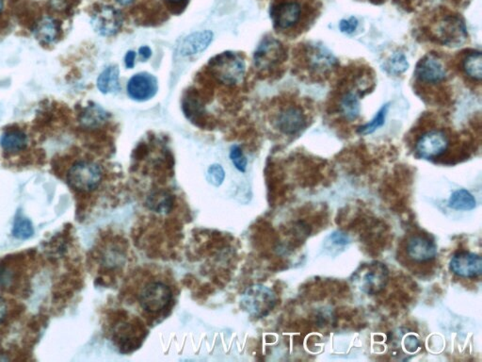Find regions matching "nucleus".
<instances>
[{
  "label": "nucleus",
  "mask_w": 482,
  "mask_h": 362,
  "mask_svg": "<svg viewBox=\"0 0 482 362\" xmlns=\"http://www.w3.org/2000/svg\"><path fill=\"white\" fill-rule=\"evenodd\" d=\"M108 112L105 110L102 109L100 106L93 104V105L88 106L82 112L80 123L84 128H95L103 125L108 120Z\"/></svg>",
  "instance_id": "b1692460"
},
{
  "label": "nucleus",
  "mask_w": 482,
  "mask_h": 362,
  "mask_svg": "<svg viewBox=\"0 0 482 362\" xmlns=\"http://www.w3.org/2000/svg\"><path fill=\"white\" fill-rule=\"evenodd\" d=\"M449 146V138L443 130H430L417 142L416 151L420 158L426 160L436 159L444 154Z\"/></svg>",
  "instance_id": "0eeeda50"
},
{
  "label": "nucleus",
  "mask_w": 482,
  "mask_h": 362,
  "mask_svg": "<svg viewBox=\"0 0 482 362\" xmlns=\"http://www.w3.org/2000/svg\"><path fill=\"white\" fill-rule=\"evenodd\" d=\"M124 17L119 10L112 6H102L92 16L93 29L101 36H114L120 31Z\"/></svg>",
  "instance_id": "1a4fd4ad"
},
{
  "label": "nucleus",
  "mask_w": 482,
  "mask_h": 362,
  "mask_svg": "<svg viewBox=\"0 0 482 362\" xmlns=\"http://www.w3.org/2000/svg\"><path fill=\"white\" fill-rule=\"evenodd\" d=\"M285 55V50L281 42L273 37H267L262 40L254 51V66L261 71L270 70L279 66Z\"/></svg>",
  "instance_id": "423d86ee"
},
{
  "label": "nucleus",
  "mask_w": 482,
  "mask_h": 362,
  "mask_svg": "<svg viewBox=\"0 0 482 362\" xmlns=\"http://www.w3.org/2000/svg\"><path fill=\"white\" fill-rule=\"evenodd\" d=\"M128 96L133 100L143 102L157 95L159 83L157 77L146 72L134 75L127 83Z\"/></svg>",
  "instance_id": "4468645a"
},
{
  "label": "nucleus",
  "mask_w": 482,
  "mask_h": 362,
  "mask_svg": "<svg viewBox=\"0 0 482 362\" xmlns=\"http://www.w3.org/2000/svg\"><path fill=\"white\" fill-rule=\"evenodd\" d=\"M59 33H60V27L57 21L51 17L42 18L34 29L36 38L45 44H51L56 41Z\"/></svg>",
  "instance_id": "5701e85b"
},
{
  "label": "nucleus",
  "mask_w": 482,
  "mask_h": 362,
  "mask_svg": "<svg viewBox=\"0 0 482 362\" xmlns=\"http://www.w3.org/2000/svg\"><path fill=\"white\" fill-rule=\"evenodd\" d=\"M212 40V31H202L194 32V33L187 36L180 43L178 47V53L183 57L196 55L210 47Z\"/></svg>",
  "instance_id": "f3484780"
},
{
  "label": "nucleus",
  "mask_w": 482,
  "mask_h": 362,
  "mask_svg": "<svg viewBox=\"0 0 482 362\" xmlns=\"http://www.w3.org/2000/svg\"><path fill=\"white\" fill-rule=\"evenodd\" d=\"M26 144L28 137L21 130H8L0 137V146L8 153L22 151Z\"/></svg>",
  "instance_id": "412c9836"
},
{
  "label": "nucleus",
  "mask_w": 482,
  "mask_h": 362,
  "mask_svg": "<svg viewBox=\"0 0 482 362\" xmlns=\"http://www.w3.org/2000/svg\"><path fill=\"white\" fill-rule=\"evenodd\" d=\"M462 69L465 74L476 82L482 79V55L481 51H472L462 61Z\"/></svg>",
  "instance_id": "a878e982"
},
{
  "label": "nucleus",
  "mask_w": 482,
  "mask_h": 362,
  "mask_svg": "<svg viewBox=\"0 0 482 362\" xmlns=\"http://www.w3.org/2000/svg\"><path fill=\"white\" fill-rule=\"evenodd\" d=\"M167 1L171 2V3H180L182 1H185V0H167Z\"/></svg>",
  "instance_id": "58836bf2"
},
{
  "label": "nucleus",
  "mask_w": 482,
  "mask_h": 362,
  "mask_svg": "<svg viewBox=\"0 0 482 362\" xmlns=\"http://www.w3.org/2000/svg\"><path fill=\"white\" fill-rule=\"evenodd\" d=\"M4 312L3 306L0 305V318L3 317Z\"/></svg>",
  "instance_id": "4c0bfd02"
},
{
  "label": "nucleus",
  "mask_w": 482,
  "mask_h": 362,
  "mask_svg": "<svg viewBox=\"0 0 482 362\" xmlns=\"http://www.w3.org/2000/svg\"><path fill=\"white\" fill-rule=\"evenodd\" d=\"M358 20L355 16H352L349 20H343L340 21L339 29L343 33L352 34L357 29Z\"/></svg>",
  "instance_id": "72a5a7b5"
},
{
  "label": "nucleus",
  "mask_w": 482,
  "mask_h": 362,
  "mask_svg": "<svg viewBox=\"0 0 482 362\" xmlns=\"http://www.w3.org/2000/svg\"><path fill=\"white\" fill-rule=\"evenodd\" d=\"M405 250L410 261L414 264H427L437 256V246L424 235H412L406 241Z\"/></svg>",
  "instance_id": "9b49d317"
},
{
  "label": "nucleus",
  "mask_w": 482,
  "mask_h": 362,
  "mask_svg": "<svg viewBox=\"0 0 482 362\" xmlns=\"http://www.w3.org/2000/svg\"><path fill=\"white\" fill-rule=\"evenodd\" d=\"M139 54H140L141 60L143 61H146L147 60H149L150 58H151L152 56V50L151 48L149 47H141L140 50H139Z\"/></svg>",
  "instance_id": "c9c22d12"
},
{
  "label": "nucleus",
  "mask_w": 482,
  "mask_h": 362,
  "mask_svg": "<svg viewBox=\"0 0 482 362\" xmlns=\"http://www.w3.org/2000/svg\"><path fill=\"white\" fill-rule=\"evenodd\" d=\"M277 296L270 287L256 284L246 289L240 299L242 310L254 318H263L274 310Z\"/></svg>",
  "instance_id": "f03ea898"
},
{
  "label": "nucleus",
  "mask_w": 482,
  "mask_h": 362,
  "mask_svg": "<svg viewBox=\"0 0 482 362\" xmlns=\"http://www.w3.org/2000/svg\"><path fill=\"white\" fill-rule=\"evenodd\" d=\"M350 243V237L346 233L341 232H334L331 233L330 236L326 239L325 248L328 250L336 251V254L339 253V250L346 248Z\"/></svg>",
  "instance_id": "7c9ffc66"
},
{
  "label": "nucleus",
  "mask_w": 482,
  "mask_h": 362,
  "mask_svg": "<svg viewBox=\"0 0 482 362\" xmlns=\"http://www.w3.org/2000/svg\"><path fill=\"white\" fill-rule=\"evenodd\" d=\"M230 160H232L233 165L238 169V171L244 173L247 169L248 160L243 154L242 149L240 146H233L230 149L229 154Z\"/></svg>",
  "instance_id": "2f4dec72"
},
{
  "label": "nucleus",
  "mask_w": 482,
  "mask_h": 362,
  "mask_svg": "<svg viewBox=\"0 0 482 362\" xmlns=\"http://www.w3.org/2000/svg\"><path fill=\"white\" fill-rule=\"evenodd\" d=\"M476 200L467 190L460 189L451 195L449 200V208L456 211H472L476 208Z\"/></svg>",
  "instance_id": "393cba45"
},
{
  "label": "nucleus",
  "mask_w": 482,
  "mask_h": 362,
  "mask_svg": "<svg viewBox=\"0 0 482 362\" xmlns=\"http://www.w3.org/2000/svg\"><path fill=\"white\" fill-rule=\"evenodd\" d=\"M307 118L298 106H286L280 110L274 119V126L288 136L296 135L306 128Z\"/></svg>",
  "instance_id": "6e6552de"
},
{
  "label": "nucleus",
  "mask_w": 482,
  "mask_h": 362,
  "mask_svg": "<svg viewBox=\"0 0 482 362\" xmlns=\"http://www.w3.org/2000/svg\"><path fill=\"white\" fill-rule=\"evenodd\" d=\"M146 203L148 210L164 216L173 210V197L165 190H155L147 195Z\"/></svg>",
  "instance_id": "a211bd4d"
},
{
  "label": "nucleus",
  "mask_w": 482,
  "mask_h": 362,
  "mask_svg": "<svg viewBox=\"0 0 482 362\" xmlns=\"http://www.w3.org/2000/svg\"><path fill=\"white\" fill-rule=\"evenodd\" d=\"M302 5L297 1H286L273 8L272 17L275 28L286 31L296 26L302 17Z\"/></svg>",
  "instance_id": "dca6fc26"
},
{
  "label": "nucleus",
  "mask_w": 482,
  "mask_h": 362,
  "mask_svg": "<svg viewBox=\"0 0 482 362\" xmlns=\"http://www.w3.org/2000/svg\"><path fill=\"white\" fill-rule=\"evenodd\" d=\"M182 107H183L185 115L192 122L195 123V124L198 123L200 126V120H202L203 115H205V110L202 98H200L195 91L186 93L183 99V106Z\"/></svg>",
  "instance_id": "6ab92c4d"
},
{
  "label": "nucleus",
  "mask_w": 482,
  "mask_h": 362,
  "mask_svg": "<svg viewBox=\"0 0 482 362\" xmlns=\"http://www.w3.org/2000/svg\"><path fill=\"white\" fill-rule=\"evenodd\" d=\"M4 2L3 0H0V13H1L2 10H3Z\"/></svg>",
  "instance_id": "ea45409f"
},
{
  "label": "nucleus",
  "mask_w": 482,
  "mask_h": 362,
  "mask_svg": "<svg viewBox=\"0 0 482 362\" xmlns=\"http://www.w3.org/2000/svg\"><path fill=\"white\" fill-rule=\"evenodd\" d=\"M388 111H389V104L387 103L380 109V111L377 112L371 122L358 128V133L361 134V135H368V134L373 133L377 130H379L380 128L384 125Z\"/></svg>",
  "instance_id": "cd10ccee"
},
{
  "label": "nucleus",
  "mask_w": 482,
  "mask_h": 362,
  "mask_svg": "<svg viewBox=\"0 0 482 362\" xmlns=\"http://www.w3.org/2000/svg\"><path fill=\"white\" fill-rule=\"evenodd\" d=\"M118 4L123 7H128L135 3L136 0H115Z\"/></svg>",
  "instance_id": "e433bc0d"
},
{
  "label": "nucleus",
  "mask_w": 482,
  "mask_h": 362,
  "mask_svg": "<svg viewBox=\"0 0 482 362\" xmlns=\"http://www.w3.org/2000/svg\"><path fill=\"white\" fill-rule=\"evenodd\" d=\"M208 69L219 82L237 85L244 79L246 63L240 53L226 51L211 59Z\"/></svg>",
  "instance_id": "f257e3e1"
},
{
  "label": "nucleus",
  "mask_w": 482,
  "mask_h": 362,
  "mask_svg": "<svg viewBox=\"0 0 482 362\" xmlns=\"http://www.w3.org/2000/svg\"><path fill=\"white\" fill-rule=\"evenodd\" d=\"M414 76L420 82L435 85L446 80L447 72L443 61L437 56L428 54L417 63Z\"/></svg>",
  "instance_id": "ddd939ff"
},
{
  "label": "nucleus",
  "mask_w": 482,
  "mask_h": 362,
  "mask_svg": "<svg viewBox=\"0 0 482 362\" xmlns=\"http://www.w3.org/2000/svg\"><path fill=\"white\" fill-rule=\"evenodd\" d=\"M305 53L308 69L317 76L326 75L333 70L337 64L336 58L333 53L322 45H308Z\"/></svg>",
  "instance_id": "2eb2a0df"
},
{
  "label": "nucleus",
  "mask_w": 482,
  "mask_h": 362,
  "mask_svg": "<svg viewBox=\"0 0 482 362\" xmlns=\"http://www.w3.org/2000/svg\"><path fill=\"white\" fill-rule=\"evenodd\" d=\"M224 168L219 165H211L208 171V179L210 183L214 185V186H219L224 181Z\"/></svg>",
  "instance_id": "473e14b6"
},
{
  "label": "nucleus",
  "mask_w": 482,
  "mask_h": 362,
  "mask_svg": "<svg viewBox=\"0 0 482 362\" xmlns=\"http://www.w3.org/2000/svg\"><path fill=\"white\" fill-rule=\"evenodd\" d=\"M398 347H401V349L405 353L414 354L419 350L421 347V342H420L419 338L417 336L416 334L412 333V332H404V333L400 335V338H398Z\"/></svg>",
  "instance_id": "c85d7f7f"
},
{
  "label": "nucleus",
  "mask_w": 482,
  "mask_h": 362,
  "mask_svg": "<svg viewBox=\"0 0 482 362\" xmlns=\"http://www.w3.org/2000/svg\"><path fill=\"white\" fill-rule=\"evenodd\" d=\"M136 56V52L133 50L128 51L127 55H125V64L127 69L133 68L134 66H135Z\"/></svg>",
  "instance_id": "f704fd0d"
},
{
  "label": "nucleus",
  "mask_w": 482,
  "mask_h": 362,
  "mask_svg": "<svg viewBox=\"0 0 482 362\" xmlns=\"http://www.w3.org/2000/svg\"><path fill=\"white\" fill-rule=\"evenodd\" d=\"M103 178L102 169L98 163L80 160L75 163L67 174V182L72 189L80 193L95 191Z\"/></svg>",
  "instance_id": "20e7f679"
},
{
  "label": "nucleus",
  "mask_w": 482,
  "mask_h": 362,
  "mask_svg": "<svg viewBox=\"0 0 482 362\" xmlns=\"http://www.w3.org/2000/svg\"><path fill=\"white\" fill-rule=\"evenodd\" d=\"M13 235L20 240H26L34 234V227L31 220L26 218L21 213H17L13 222Z\"/></svg>",
  "instance_id": "bb28decb"
},
{
  "label": "nucleus",
  "mask_w": 482,
  "mask_h": 362,
  "mask_svg": "<svg viewBox=\"0 0 482 362\" xmlns=\"http://www.w3.org/2000/svg\"><path fill=\"white\" fill-rule=\"evenodd\" d=\"M435 36L439 42L447 47H459L467 40V31L460 18L447 16L436 27Z\"/></svg>",
  "instance_id": "9d476101"
},
{
  "label": "nucleus",
  "mask_w": 482,
  "mask_h": 362,
  "mask_svg": "<svg viewBox=\"0 0 482 362\" xmlns=\"http://www.w3.org/2000/svg\"><path fill=\"white\" fill-rule=\"evenodd\" d=\"M389 278L387 265L380 262H372L361 265L353 273L355 285L364 294L376 296L385 288Z\"/></svg>",
  "instance_id": "7ed1b4c3"
},
{
  "label": "nucleus",
  "mask_w": 482,
  "mask_h": 362,
  "mask_svg": "<svg viewBox=\"0 0 482 362\" xmlns=\"http://www.w3.org/2000/svg\"><path fill=\"white\" fill-rule=\"evenodd\" d=\"M339 112L348 121H355L360 116L361 105L359 96L355 92L349 91L339 100Z\"/></svg>",
  "instance_id": "4be33fe9"
},
{
  "label": "nucleus",
  "mask_w": 482,
  "mask_h": 362,
  "mask_svg": "<svg viewBox=\"0 0 482 362\" xmlns=\"http://www.w3.org/2000/svg\"><path fill=\"white\" fill-rule=\"evenodd\" d=\"M409 68V63L403 53L396 52L387 61V69L390 74L401 75Z\"/></svg>",
  "instance_id": "c756f323"
},
{
  "label": "nucleus",
  "mask_w": 482,
  "mask_h": 362,
  "mask_svg": "<svg viewBox=\"0 0 482 362\" xmlns=\"http://www.w3.org/2000/svg\"><path fill=\"white\" fill-rule=\"evenodd\" d=\"M120 70L117 66L107 67L105 70L99 75L98 88L102 93H114L120 90Z\"/></svg>",
  "instance_id": "aec40b11"
},
{
  "label": "nucleus",
  "mask_w": 482,
  "mask_h": 362,
  "mask_svg": "<svg viewBox=\"0 0 482 362\" xmlns=\"http://www.w3.org/2000/svg\"><path fill=\"white\" fill-rule=\"evenodd\" d=\"M171 296L173 294L167 284L160 281H153L141 289L139 303L146 312L156 315L168 307Z\"/></svg>",
  "instance_id": "39448f33"
},
{
  "label": "nucleus",
  "mask_w": 482,
  "mask_h": 362,
  "mask_svg": "<svg viewBox=\"0 0 482 362\" xmlns=\"http://www.w3.org/2000/svg\"><path fill=\"white\" fill-rule=\"evenodd\" d=\"M449 269L459 278H478L482 273L481 257L472 252H457L449 262Z\"/></svg>",
  "instance_id": "f8f14e48"
}]
</instances>
